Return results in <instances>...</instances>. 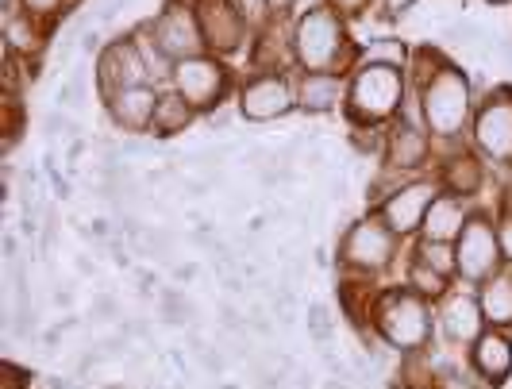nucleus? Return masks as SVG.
Returning <instances> with one entry per match:
<instances>
[{
    "instance_id": "45",
    "label": "nucleus",
    "mask_w": 512,
    "mask_h": 389,
    "mask_svg": "<svg viewBox=\"0 0 512 389\" xmlns=\"http://www.w3.org/2000/svg\"><path fill=\"white\" fill-rule=\"evenodd\" d=\"M293 8H297V0H270L274 20H293Z\"/></svg>"
},
{
    "instance_id": "3",
    "label": "nucleus",
    "mask_w": 512,
    "mask_h": 389,
    "mask_svg": "<svg viewBox=\"0 0 512 389\" xmlns=\"http://www.w3.org/2000/svg\"><path fill=\"white\" fill-rule=\"evenodd\" d=\"M405 97H409V74L405 70L355 62L343 112H347L351 128H382V124H393L401 116Z\"/></svg>"
},
{
    "instance_id": "50",
    "label": "nucleus",
    "mask_w": 512,
    "mask_h": 389,
    "mask_svg": "<svg viewBox=\"0 0 512 389\" xmlns=\"http://www.w3.org/2000/svg\"><path fill=\"white\" fill-rule=\"evenodd\" d=\"M85 147H89L85 139H70V151H66V158H70V162H81V155H85Z\"/></svg>"
},
{
    "instance_id": "28",
    "label": "nucleus",
    "mask_w": 512,
    "mask_h": 389,
    "mask_svg": "<svg viewBox=\"0 0 512 389\" xmlns=\"http://www.w3.org/2000/svg\"><path fill=\"white\" fill-rule=\"evenodd\" d=\"M308 320V339L324 351V347H332V336H335V320H332V305L328 301H312L305 312Z\"/></svg>"
},
{
    "instance_id": "6",
    "label": "nucleus",
    "mask_w": 512,
    "mask_h": 389,
    "mask_svg": "<svg viewBox=\"0 0 512 389\" xmlns=\"http://www.w3.org/2000/svg\"><path fill=\"white\" fill-rule=\"evenodd\" d=\"M455 259H459V274H455V278H462L466 286H474V289L505 266L501 239H497V224L489 220L486 212H474V216L466 220L462 235L455 239Z\"/></svg>"
},
{
    "instance_id": "24",
    "label": "nucleus",
    "mask_w": 512,
    "mask_h": 389,
    "mask_svg": "<svg viewBox=\"0 0 512 389\" xmlns=\"http://www.w3.org/2000/svg\"><path fill=\"white\" fill-rule=\"evenodd\" d=\"M131 39H135V47L143 54V62H147V74H151V85H170V74H174V58L158 47V39L151 35V24L143 20V24L131 31Z\"/></svg>"
},
{
    "instance_id": "15",
    "label": "nucleus",
    "mask_w": 512,
    "mask_h": 389,
    "mask_svg": "<svg viewBox=\"0 0 512 389\" xmlns=\"http://www.w3.org/2000/svg\"><path fill=\"white\" fill-rule=\"evenodd\" d=\"M439 301H443L436 312L439 336L447 339L451 347H474V339L489 328L486 312H482V305H478V293L455 289V293H443Z\"/></svg>"
},
{
    "instance_id": "40",
    "label": "nucleus",
    "mask_w": 512,
    "mask_h": 389,
    "mask_svg": "<svg viewBox=\"0 0 512 389\" xmlns=\"http://www.w3.org/2000/svg\"><path fill=\"white\" fill-rule=\"evenodd\" d=\"M201 274V266L197 262H174L170 266V278H174V286H185V282H193Z\"/></svg>"
},
{
    "instance_id": "13",
    "label": "nucleus",
    "mask_w": 512,
    "mask_h": 389,
    "mask_svg": "<svg viewBox=\"0 0 512 389\" xmlns=\"http://www.w3.org/2000/svg\"><path fill=\"white\" fill-rule=\"evenodd\" d=\"M436 197H439V182L420 174V178H412V182L401 185L397 193H389L374 212L389 224V232L397 235V239H409V235H420L424 212H428V205H432Z\"/></svg>"
},
{
    "instance_id": "34",
    "label": "nucleus",
    "mask_w": 512,
    "mask_h": 389,
    "mask_svg": "<svg viewBox=\"0 0 512 389\" xmlns=\"http://www.w3.org/2000/svg\"><path fill=\"white\" fill-rule=\"evenodd\" d=\"M70 124H74V120H70L62 108H51V112L43 116V135H47V139H58V135L66 131V139H70Z\"/></svg>"
},
{
    "instance_id": "27",
    "label": "nucleus",
    "mask_w": 512,
    "mask_h": 389,
    "mask_svg": "<svg viewBox=\"0 0 512 389\" xmlns=\"http://www.w3.org/2000/svg\"><path fill=\"white\" fill-rule=\"evenodd\" d=\"M486 382L474 374L470 359H447V363H436V386L432 389H482Z\"/></svg>"
},
{
    "instance_id": "38",
    "label": "nucleus",
    "mask_w": 512,
    "mask_h": 389,
    "mask_svg": "<svg viewBox=\"0 0 512 389\" xmlns=\"http://www.w3.org/2000/svg\"><path fill=\"white\" fill-rule=\"evenodd\" d=\"M416 0H378L374 8H378V20H397L401 12H409Z\"/></svg>"
},
{
    "instance_id": "53",
    "label": "nucleus",
    "mask_w": 512,
    "mask_h": 389,
    "mask_svg": "<svg viewBox=\"0 0 512 389\" xmlns=\"http://www.w3.org/2000/svg\"><path fill=\"white\" fill-rule=\"evenodd\" d=\"M220 389H239V386H220Z\"/></svg>"
},
{
    "instance_id": "18",
    "label": "nucleus",
    "mask_w": 512,
    "mask_h": 389,
    "mask_svg": "<svg viewBox=\"0 0 512 389\" xmlns=\"http://www.w3.org/2000/svg\"><path fill=\"white\" fill-rule=\"evenodd\" d=\"M470 366L486 386H505L512 374V332L505 328H486L470 347Z\"/></svg>"
},
{
    "instance_id": "1",
    "label": "nucleus",
    "mask_w": 512,
    "mask_h": 389,
    "mask_svg": "<svg viewBox=\"0 0 512 389\" xmlns=\"http://www.w3.org/2000/svg\"><path fill=\"white\" fill-rule=\"evenodd\" d=\"M289 47L297 70H355L359 62L351 24L332 0H316L289 20Z\"/></svg>"
},
{
    "instance_id": "49",
    "label": "nucleus",
    "mask_w": 512,
    "mask_h": 389,
    "mask_svg": "<svg viewBox=\"0 0 512 389\" xmlns=\"http://www.w3.org/2000/svg\"><path fill=\"white\" fill-rule=\"evenodd\" d=\"M54 328H58V332H77V328H81V316H74V312H66V316H62V320H58Z\"/></svg>"
},
{
    "instance_id": "20",
    "label": "nucleus",
    "mask_w": 512,
    "mask_h": 389,
    "mask_svg": "<svg viewBox=\"0 0 512 389\" xmlns=\"http://www.w3.org/2000/svg\"><path fill=\"white\" fill-rule=\"evenodd\" d=\"M470 216H474V212H470V205H466V197H455V193H443V189H439V197L428 205V212H424L420 239H432V243H455Z\"/></svg>"
},
{
    "instance_id": "21",
    "label": "nucleus",
    "mask_w": 512,
    "mask_h": 389,
    "mask_svg": "<svg viewBox=\"0 0 512 389\" xmlns=\"http://www.w3.org/2000/svg\"><path fill=\"white\" fill-rule=\"evenodd\" d=\"M47 39H51V24L27 16L24 8H12L4 12V51L24 58V62H35L39 54L47 51Z\"/></svg>"
},
{
    "instance_id": "44",
    "label": "nucleus",
    "mask_w": 512,
    "mask_h": 389,
    "mask_svg": "<svg viewBox=\"0 0 512 389\" xmlns=\"http://www.w3.org/2000/svg\"><path fill=\"white\" fill-rule=\"evenodd\" d=\"M0 251H4V262L24 259V255H20V239H16V235H12V232L4 235V243H0Z\"/></svg>"
},
{
    "instance_id": "14",
    "label": "nucleus",
    "mask_w": 512,
    "mask_h": 389,
    "mask_svg": "<svg viewBox=\"0 0 512 389\" xmlns=\"http://www.w3.org/2000/svg\"><path fill=\"white\" fill-rule=\"evenodd\" d=\"M135 85H151V74H147V62L128 31V35H116L112 43H104V51L97 54V89L104 101L120 89H135Z\"/></svg>"
},
{
    "instance_id": "29",
    "label": "nucleus",
    "mask_w": 512,
    "mask_h": 389,
    "mask_svg": "<svg viewBox=\"0 0 512 389\" xmlns=\"http://www.w3.org/2000/svg\"><path fill=\"white\" fill-rule=\"evenodd\" d=\"M74 4L77 0H20V8H24L27 16H35V20H43V24H58V20H66V16H74Z\"/></svg>"
},
{
    "instance_id": "9",
    "label": "nucleus",
    "mask_w": 512,
    "mask_h": 389,
    "mask_svg": "<svg viewBox=\"0 0 512 389\" xmlns=\"http://www.w3.org/2000/svg\"><path fill=\"white\" fill-rule=\"evenodd\" d=\"M297 108V85L289 81L285 70H266V74H251L235 93V112L251 124H270L282 120Z\"/></svg>"
},
{
    "instance_id": "46",
    "label": "nucleus",
    "mask_w": 512,
    "mask_h": 389,
    "mask_svg": "<svg viewBox=\"0 0 512 389\" xmlns=\"http://www.w3.org/2000/svg\"><path fill=\"white\" fill-rule=\"evenodd\" d=\"M74 270L81 274V278H93V274H97V262H93V255H85V251H81V255L74 259Z\"/></svg>"
},
{
    "instance_id": "7",
    "label": "nucleus",
    "mask_w": 512,
    "mask_h": 389,
    "mask_svg": "<svg viewBox=\"0 0 512 389\" xmlns=\"http://www.w3.org/2000/svg\"><path fill=\"white\" fill-rule=\"evenodd\" d=\"M470 139H474V151L509 170L512 166V89H493L486 101H478L474 112V124H470Z\"/></svg>"
},
{
    "instance_id": "39",
    "label": "nucleus",
    "mask_w": 512,
    "mask_h": 389,
    "mask_svg": "<svg viewBox=\"0 0 512 389\" xmlns=\"http://www.w3.org/2000/svg\"><path fill=\"white\" fill-rule=\"evenodd\" d=\"M332 4L343 12V16H347V20H351V16H366V12H370L378 0H332Z\"/></svg>"
},
{
    "instance_id": "16",
    "label": "nucleus",
    "mask_w": 512,
    "mask_h": 389,
    "mask_svg": "<svg viewBox=\"0 0 512 389\" xmlns=\"http://www.w3.org/2000/svg\"><path fill=\"white\" fill-rule=\"evenodd\" d=\"M293 85H297V108L305 116H328L335 108H347L351 70H301Z\"/></svg>"
},
{
    "instance_id": "23",
    "label": "nucleus",
    "mask_w": 512,
    "mask_h": 389,
    "mask_svg": "<svg viewBox=\"0 0 512 389\" xmlns=\"http://www.w3.org/2000/svg\"><path fill=\"white\" fill-rule=\"evenodd\" d=\"M359 62H366V66H389V70H405L409 74L412 47L405 39H397V35H382V39L359 43Z\"/></svg>"
},
{
    "instance_id": "25",
    "label": "nucleus",
    "mask_w": 512,
    "mask_h": 389,
    "mask_svg": "<svg viewBox=\"0 0 512 389\" xmlns=\"http://www.w3.org/2000/svg\"><path fill=\"white\" fill-rule=\"evenodd\" d=\"M405 286H409L412 293H420V297H428V301H439V297L451 289V278H443L439 270H432V266H424L420 259H412V255H409Z\"/></svg>"
},
{
    "instance_id": "11",
    "label": "nucleus",
    "mask_w": 512,
    "mask_h": 389,
    "mask_svg": "<svg viewBox=\"0 0 512 389\" xmlns=\"http://www.w3.org/2000/svg\"><path fill=\"white\" fill-rule=\"evenodd\" d=\"M436 158V139L424 124H416L409 116H397L393 124H385V147H382V166L401 170L409 178H420Z\"/></svg>"
},
{
    "instance_id": "33",
    "label": "nucleus",
    "mask_w": 512,
    "mask_h": 389,
    "mask_svg": "<svg viewBox=\"0 0 512 389\" xmlns=\"http://www.w3.org/2000/svg\"><path fill=\"white\" fill-rule=\"evenodd\" d=\"M66 85H70V93H74V108H85V101H89V70H85V62H77Z\"/></svg>"
},
{
    "instance_id": "42",
    "label": "nucleus",
    "mask_w": 512,
    "mask_h": 389,
    "mask_svg": "<svg viewBox=\"0 0 512 389\" xmlns=\"http://www.w3.org/2000/svg\"><path fill=\"white\" fill-rule=\"evenodd\" d=\"M104 43H101V31L97 27H89V31H81V54L85 58H93V54H101Z\"/></svg>"
},
{
    "instance_id": "5",
    "label": "nucleus",
    "mask_w": 512,
    "mask_h": 389,
    "mask_svg": "<svg viewBox=\"0 0 512 389\" xmlns=\"http://www.w3.org/2000/svg\"><path fill=\"white\" fill-rule=\"evenodd\" d=\"M393 259H397V235L389 232V224L374 208L339 239V266L355 278H378L393 266Z\"/></svg>"
},
{
    "instance_id": "10",
    "label": "nucleus",
    "mask_w": 512,
    "mask_h": 389,
    "mask_svg": "<svg viewBox=\"0 0 512 389\" xmlns=\"http://www.w3.org/2000/svg\"><path fill=\"white\" fill-rule=\"evenodd\" d=\"M197 12V24L205 35V51L216 58L239 54L243 47L255 43V31L247 27L243 12L235 8V0H189Z\"/></svg>"
},
{
    "instance_id": "37",
    "label": "nucleus",
    "mask_w": 512,
    "mask_h": 389,
    "mask_svg": "<svg viewBox=\"0 0 512 389\" xmlns=\"http://www.w3.org/2000/svg\"><path fill=\"white\" fill-rule=\"evenodd\" d=\"M131 4H135V0H101V4H97V24H112V20H116L124 8H131Z\"/></svg>"
},
{
    "instance_id": "51",
    "label": "nucleus",
    "mask_w": 512,
    "mask_h": 389,
    "mask_svg": "<svg viewBox=\"0 0 512 389\" xmlns=\"http://www.w3.org/2000/svg\"><path fill=\"white\" fill-rule=\"evenodd\" d=\"M497 51H501V58H505V66L512 70V35H509V39H501V43H497Z\"/></svg>"
},
{
    "instance_id": "17",
    "label": "nucleus",
    "mask_w": 512,
    "mask_h": 389,
    "mask_svg": "<svg viewBox=\"0 0 512 389\" xmlns=\"http://www.w3.org/2000/svg\"><path fill=\"white\" fill-rule=\"evenodd\" d=\"M158 93H162V85H135V89H120V93L104 97V112H108V120L124 131V135H151Z\"/></svg>"
},
{
    "instance_id": "47",
    "label": "nucleus",
    "mask_w": 512,
    "mask_h": 389,
    "mask_svg": "<svg viewBox=\"0 0 512 389\" xmlns=\"http://www.w3.org/2000/svg\"><path fill=\"white\" fill-rule=\"evenodd\" d=\"M51 301H54V309H66V312H70V309H74V289L58 286V289H54Z\"/></svg>"
},
{
    "instance_id": "22",
    "label": "nucleus",
    "mask_w": 512,
    "mask_h": 389,
    "mask_svg": "<svg viewBox=\"0 0 512 389\" xmlns=\"http://www.w3.org/2000/svg\"><path fill=\"white\" fill-rule=\"evenodd\" d=\"M197 116H201V112L185 101L178 89L162 85V93H158V108H154L151 139H174V135H181L185 128H193V124H197Z\"/></svg>"
},
{
    "instance_id": "41",
    "label": "nucleus",
    "mask_w": 512,
    "mask_h": 389,
    "mask_svg": "<svg viewBox=\"0 0 512 389\" xmlns=\"http://www.w3.org/2000/svg\"><path fill=\"white\" fill-rule=\"evenodd\" d=\"M235 116H239V112H228L224 104H220V108H212V112H205V120H208V128L212 131H228Z\"/></svg>"
},
{
    "instance_id": "52",
    "label": "nucleus",
    "mask_w": 512,
    "mask_h": 389,
    "mask_svg": "<svg viewBox=\"0 0 512 389\" xmlns=\"http://www.w3.org/2000/svg\"><path fill=\"white\" fill-rule=\"evenodd\" d=\"M486 4H509V0H486Z\"/></svg>"
},
{
    "instance_id": "8",
    "label": "nucleus",
    "mask_w": 512,
    "mask_h": 389,
    "mask_svg": "<svg viewBox=\"0 0 512 389\" xmlns=\"http://www.w3.org/2000/svg\"><path fill=\"white\" fill-rule=\"evenodd\" d=\"M170 89H178L185 101L193 104L201 116L220 108L231 93V70L224 66V58L216 54H197V58H185L174 66L170 74Z\"/></svg>"
},
{
    "instance_id": "2",
    "label": "nucleus",
    "mask_w": 512,
    "mask_h": 389,
    "mask_svg": "<svg viewBox=\"0 0 512 389\" xmlns=\"http://www.w3.org/2000/svg\"><path fill=\"white\" fill-rule=\"evenodd\" d=\"M420 112H424V128L436 139V151H455L478 112L470 74L447 62L436 78L420 85Z\"/></svg>"
},
{
    "instance_id": "30",
    "label": "nucleus",
    "mask_w": 512,
    "mask_h": 389,
    "mask_svg": "<svg viewBox=\"0 0 512 389\" xmlns=\"http://www.w3.org/2000/svg\"><path fill=\"white\" fill-rule=\"evenodd\" d=\"M235 8L243 12V20L251 31H266V27L274 24V12H270V0H235Z\"/></svg>"
},
{
    "instance_id": "4",
    "label": "nucleus",
    "mask_w": 512,
    "mask_h": 389,
    "mask_svg": "<svg viewBox=\"0 0 512 389\" xmlns=\"http://www.w3.org/2000/svg\"><path fill=\"white\" fill-rule=\"evenodd\" d=\"M370 328L397 351H428L432 332H436V316H432V301L412 293L409 286L401 289H385L378 293V305H374V320Z\"/></svg>"
},
{
    "instance_id": "26",
    "label": "nucleus",
    "mask_w": 512,
    "mask_h": 389,
    "mask_svg": "<svg viewBox=\"0 0 512 389\" xmlns=\"http://www.w3.org/2000/svg\"><path fill=\"white\" fill-rule=\"evenodd\" d=\"M412 259H420L424 266L439 270L443 278H455L459 274V259H455V243H432V239H420L412 247Z\"/></svg>"
},
{
    "instance_id": "19",
    "label": "nucleus",
    "mask_w": 512,
    "mask_h": 389,
    "mask_svg": "<svg viewBox=\"0 0 512 389\" xmlns=\"http://www.w3.org/2000/svg\"><path fill=\"white\" fill-rule=\"evenodd\" d=\"M436 182L443 193H455V197H474L482 185H486V158L478 151H466V147H455L439 158Z\"/></svg>"
},
{
    "instance_id": "48",
    "label": "nucleus",
    "mask_w": 512,
    "mask_h": 389,
    "mask_svg": "<svg viewBox=\"0 0 512 389\" xmlns=\"http://www.w3.org/2000/svg\"><path fill=\"white\" fill-rule=\"evenodd\" d=\"M51 182H54V193L62 197V201H70V193H74V185L66 182V178H58V170L51 174Z\"/></svg>"
},
{
    "instance_id": "36",
    "label": "nucleus",
    "mask_w": 512,
    "mask_h": 389,
    "mask_svg": "<svg viewBox=\"0 0 512 389\" xmlns=\"http://www.w3.org/2000/svg\"><path fill=\"white\" fill-rule=\"evenodd\" d=\"M197 363H201V370H205L208 378H216V374H224V370H228V355H220V351H216V347H208V351H201V355H197Z\"/></svg>"
},
{
    "instance_id": "31",
    "label": "nucleus",
    "mask_w": 512,
    "mask_h": 389,
    "mask_svg": "<svg viewBox=\"0 0 512 389\" xmlns=\"http://www.w3.org/2000/svg\"><path fill=\"white\" fill-rule=\"evenodd\" d=\"M89 320H93V324H116V320H120V301H116L108 289L97 293L93 305H89Z\"/></svg>"
},
{
    "instance_id": "35",
    "label": "nucleus",
    "mask_w": 512,
    "mask_h": 389,
    "mask_svg": "<svg viewBox=\"0 0 512 389\" xmlns=\"http://www.w3.org/2000/svg\"><path fill=\"white\" fill-rule=\"evenodd\" d=\"M497 239H501V255H505V266H512V205H505L501 220H497Z\"/></svg>"
},
{
    "instance_id": "12",
    "label": "nucleus",
    "mask_w": 512,
    "mask_h": 389,
    "mask_svg": "<svg viewBox=\"0 0 512 389\" xmlns=\"http://www.w3.org/2000/svg\"><path fill=\"white\" fill-rule=\"evenodd\" d=\"M147 24H151V35L158 39V47L170 54L174 62L208 54L201 24H197V12H193L189 0H166L162 12H154Z\"/></svg>"
},
{
    "instance_id": "43",
    "label": "nucleus",
    "mask_w": 512,
    "mask_h": 389,
    "mask_svg": "<svg viewBox=\"0 0 512 389\" xmlns=\"http://www.w3.org/2000/svg\"><path fill=\"white\" fill-rule=\"evenodd\" d=\"M324 189H328V201H343V197H347V178L328 174V178H324Z\"/></svg>"
},
{
    "instance_id": "32",
    "label": "nucleus",
    "mask_w": 512,
    "mask_h": 389,
    "mask_svg": "<svg viewBox=\"0 0 512 389\" xmlns=\"http://www.w3.org/2000/svg\"><path fill=\"white\" fill-rule=\"evenodd\" d=\"M220 328L231 332V336H243V332H251V324H247V312L239 309L235 301H220Z\"/></svg>"
}]
</instances>
